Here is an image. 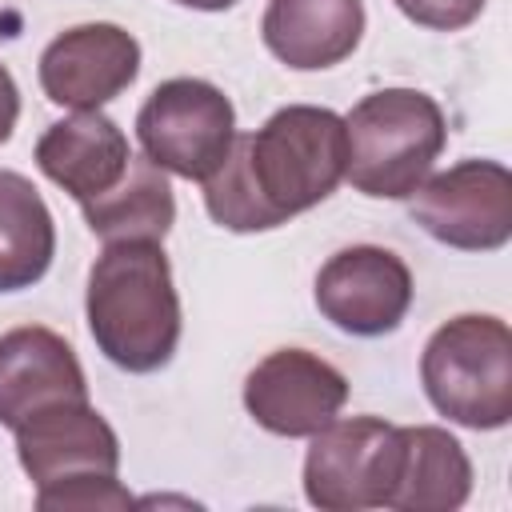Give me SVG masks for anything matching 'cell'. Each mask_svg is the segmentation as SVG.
Returning <instances> with one entry per match:
<instances>
[{"instance_id":"obj_10","label":"cell","mask_w":512,"mask_h":512,"mask_svg":"<svg viewBox=\"0 0 512 512\" xmlns=\"http://www.w3.org/2000/svg\"><path fill=\"white\" fill-rule=\"evenodd\" d=\"M16 456L36 488L80 476H116L120 440L88 400H60L16 428Z\"/></svg>"},{"instance_id":"obj_12","label":"cell","mask_w":512,"mask_h":512,"mask_svg":"<svg viewBox=\"0 0 512 512\" xmlns=\"http://www.w3.org/2000/svg\"><path fill=\"white\" fill-rule=\"evenodd\" d=\"M88 400L84 368L64 336L24 324L0 336V424L20 428L48 404Z\"/></svg>"},{"instance_id":"obj_4","label":"cell","mask_w":512,"mask_h":512,"mask_svg":"<svg viewBox=\"0 0 512 512\" xmlns=\"http://www.w3.org/2000/svg\"><path fill=\"white\" fill-rule=\"evenodd\" d=\"M420 380L440 416L492 432L512 420V332L500 316H456L440 324L420 356Z\"/></svg>"},{"instance_id":"obj_19","label":"cell","mask_w":512,"mask_h":512,"mask_svg":"<svg viewBox=\"0 0 512 512\" xmlns=\"http://www.w3.org/2000/svg\"><path fill=\"white\" fill-rule=\"evenodd\" d=\"M396 8L420 28L456 32V28H468L484 12V0H396Z\"/></svg>"},{"instance_id":"obj_7","label":"cell","mask_w":512,"mask_h":512,"mask_svg":"<svg viewBox=\"0 0 512 512\" xmlns=\"http://www.w3.org/2000/svg\"><path fill=\"white\" fill-rule=\"evenodd\" d=\"M408 216L448 248L496 252L512 240V172L496 160H460L408 196Z\"/></svg>"},{"instance_id":"obj_5","label":"cell","mask_w":512,"mask_h":512,"mask_svg":"<svg viewBox=\"0 0 512 512\" xmlns=\"http://www.w3.org/2000/svg\"><path fill=\"white\" fill-rule=\"evenodd\" d=\"M136 140L156 168L204 184L236 140V108L216 84L176 76L156 84L136 112Z\"/></svg>"},{"instance_id":"obj_21","label":"cell","mask_w":512,"mask_h":512,"mask_svg":"<svg viewBox=\"0 0 512 512\" xmlns=\"http://www.w3.org/2000/svg\"><path fill=\"white\" fill-rule=\"evenodd\" d=\"M172 4H180V8H196V12H224V8H232L236 0H172Z\"/></svg>"},{"instance_id":"obj_17","label":"cell","mask_w":512,"mask_h":512,"mask_svg":"<svg viewBox=\"0 0 512 512\" xmlns=\"http://www.w3.org/2000/svg\"><path fill=\"white\" fill-rule=\"evenodd\" d=\"M52 256L56 224L44 196L28 176L0 168V292L32 288Z\"/></svg>"},{"instance_id":"obj_2","label":"cell","mask_w":512,"mask_h":512,"mask_svg":"<svg viewBox=\"0 0 512 512\" xmlns=\"http://www.w3.org/2000/svg\"><path fill=\"white\" fill-rule=\"evenodd\" d=\"M88 332L124 372H160L180 344V296L156 240L104 244L88 272Z\"/></svg>"},{"instance_id":"obj_6","label":"cell","mask_w":512,"mask_h":512,"mask_svg":"<svg viewBox=\"0 0 512 512\" xmlns=\"http://www.w3.org/2000/svg\"><path fill=\"white\" fill-rule=\"evenodd\" d=\"M304 496L320 512L388 508L400 468V428L380 416L328 420L308 436Z\"/></svg>"},{"instance_id":"obj_3","label":"cell","mask_w":512,"mask_h":512,"mask_svg":"<svg viewBox=\"0 0 512 512\" xmlns=\"http://www.w3.org/2000/svg\"><path fill=\"white\" fill-rule=\"evenodd\" d=\"M344 180L372 200H408L444 152L448 124L440 104L416 88H380L348 116Z\"/></svg>"},{"instance_id":"obj_18","label":"cell","mask_w":512,"mask_h":512,"mask_svg":"<svg viewBox=\"0 0 512 512\" xmlns=\"http://www.w3.org/2000/svg\"><path fill=\"white\" fill-rule=\"evenodd\" d=\"M136 500L128 496V488L116 476H80V480H64L52 488H36V508H84V512H100V508H132Z\"/></svg>"},{"instance_id":"obj_9","label":"cell","mask_w":512,"mask_h":512,"mask_svg":"<svg viewBox=\"0 0 512 512\" xmlns=\"http://www.w3.org/2000/svg\"><path fill=\"white\" fill-rule=\"evenodd\" d=\"M348 400V380L340 368L304 348L268 352L244 380L248 416L272 436H312L340 416Z\"/></svg>"},{"instance_id":"obj_14","label":"cell","mask_w":512,"mask_h":512,"mask_svg":"<svg viewBox=\"0 0 512 512\" xmlns=\"http://www.w3.org/2000/svg\"><path fill=\"white\" fill-rule=\"evenodd\" d=\"M260 36L264 48L296 72L332 68L348 60L364 36V0H268Z\"/></svg>"},{"instance_id":"obj_1","label":"cell","mask_w":512,"mask_h":512,"mask_svg":"<svg viewBox=\"0 0 512 512\" xmlns=\"http://www.w3.org/2000/svg\"><path fill=\"white\" fill-rule=\"evenodd\" d=\"M348 164L344 116L288 104L256 132L236 136L204 180V208L228 232H268L336 192Z\"/></svg>"},{"instance_id":"obj_8","label":"cell","mask_w":512,"mask_h":512,"mask_svg":"<svg viewBox=\"0 0 512 512\" xmlns=\"http://www.w3.org/2000/svg\"><path fill=\"white\" fill-rule=\"evenodd\" d=\"M316 308L348 336H388L412 308V272L388 248H340L316 272Z\"/></svg>"},{"instance_id":"obj_11","label":"cell","mask_w":512,"mask_h":512,"mask_svg":"<svg viewBox=\"0 0 512 512\" xmlns=\"http://www.w3.org/2000/svg\"><path fill=\"white\" fill-rule=\"evenodd\" d=\"M140 72V44L120 24H76L40 52V88L52 104L88 112L116 100Z\"/></svg>"},{"instance_id":"obj_13","label":"cell","mask_w":512,"mask_h":512,"mask_svg":"<svg viewBox=\"0 0 512 512\" xmlns=\"http://www.w3.org/2000/svg\"><path fill=\"white\" fill-rule=\"evenodd\" d=\"M128 136L108 120L100 108L72 112L68 120H56L36 140V164L40 172L64 188L76 204L96 200L128 172Z\"/></svg>"},{"instance_id":"obj_20","label":"cell","mask_w":512,"mask_h":512,"mask_svg":"<svg viewBox=\"0 0 512 512\" xmlns=\"http://www.w3.org/2000/svg\"><path fill=\"white\" fill-rule=\"evenodd\" d=\"M16 116H20V92H16V80H12V72L0 64V144L12 136V128H16Z\"/></svg>"},{"instance_id":"obj_16","label":"cell","mask_w":512,"mask_h":512,"mask_svg":"<svg viewBox=\"0 0 512 512\" xmlns=\"http://www.w3.org/2000/svg\"><path fill=\"white\" fill-rule=\"evenodd\" d=\"M84 224L92 236H100L104 244L116 240H156L164 244L172 220H176V196L172 184L164 176V168H156L148 156H132L128 172L100 192L96 200H84Z\"/></svg>"},{"instance_id":"obj_15","label":"cell","mask_w":512,"mask_h":512,"mask_svg":"<svg viewBox=\"0 0 512 512\" xmlns=\"http://www.w3.org/2000/svg\"><path fill=\"white\" fill-rule=\"evenodd\" d=\"M472 492V460L464 444L436 424L400 428V468L388 508L456 512Z\"/></svg>"}]
</instances>
